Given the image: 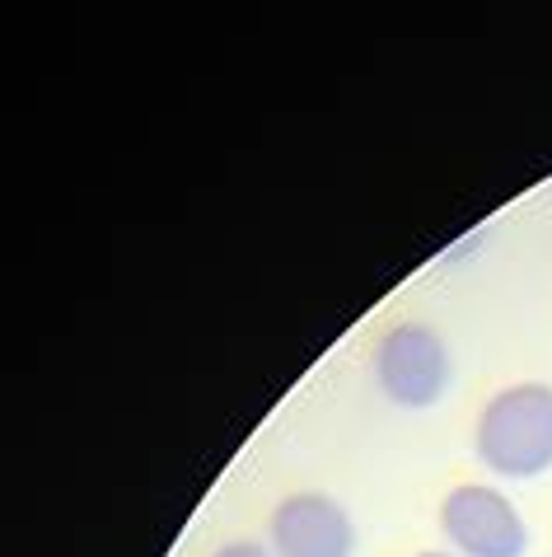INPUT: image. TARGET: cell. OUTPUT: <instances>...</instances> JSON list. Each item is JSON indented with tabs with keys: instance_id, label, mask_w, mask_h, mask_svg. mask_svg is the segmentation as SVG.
<instances>
[{
	"instance_id": "5",
	"label": "cell",
	"mask_w": 552,
	"mask_h": 557,
	"mask_svg": "<svg viewBox=\"0 0 552 557\" xmlns=\"http://www.w3.org/2000/svg\"><path fill=\"white\" fill-rule=\"evenodd\" d=\"M216 557H272L263 544H225Z\"/></svg>"
},
{
	"instance_id": "3",
	"label": "cell",
	"mask_w": 552,
	"mask_h": 557,
	"mask_svg": "<svg viewBox=\"0 0 552 557\" xmlns=\"http://www.w3.org/2000/svg\"><path fill=\"white\" fill-rule=\"evenodd\" d=\"M440 524L464 557H519L525 520L492 487H454L440 506Z\"/></svg>"
},
{
	"instance_id": "1",
	"label": "cell",
	"mask_w": 552,
	"mask_h": 557,
	"mask_svg": "<svg viewBox=\"0 0 552 557\" xmlns=\"http://www.w3.org/2000/svg\"><path fill=\"white\" fill-rule=\"evenodd\" d=\"M478 455L487 469L505 478H534L552 469V389L548 384H515L482 408Z\"/></svg>"
},
{
	"instance_id": "2",
	"label": "cell",
	"mask_w": 552,
	"mask_h": 557,
	"mask_svg": "<svg viewBox=\"0 0 552 557\" xmlns=\"http://www.w3.org/2000/svg\"><path fill=\"white\" fill-rule=\"evenodd\" d=\"M375 375L398 408H426L436 404L450 384V351H444L440 333L426 323H403L379 337L375 347Z\"/></svg>"
},
{
	"instance_id": "4",
	"label": "cell",
	"mask_w": 552,
	"mask_h": 557,
	"mask_svg": "<svg viewBox=\"0 0 552 557\" xmlns=\"http://www.w3.org/2000/svg\"><path fill=\"white\" fill-rule=\"evenodd\" d=\"M272 553L276 557H351L356 553V530L347 510L333 497L300 492L272 510Z\"/></svg>"
},
{
	"instance_id": "6",
	"label": "cell",
	"mask_w": 552,
	"mask_h": 557,
	"mask_svg": "<svg viewBox=\"0 0 552 557\" xmlns=\"http://www.w3.org/2000/svg\"><path fill=\"white\" fill-rule=\"evenodd\" d=\"M422 557H444V553H422Z\"/></svg>"
}]
</instances>
